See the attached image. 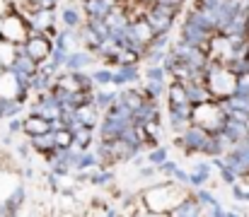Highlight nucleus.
Listing matches in <instances>:
<instances>
[{
	"mask_svg": "<svg viewBox=\"0 0 249 217\" xmlns=\"http://www.w3.org/2000/svg\"><path fill=\"white\" fill-rule=\"evenodd\" d=\"M29 53H32L34 58H44V56L49 53V44L41 41V39H34V41L29 44Z\"/></svg>",
	"mask_w": 249,
	"mask_h": 217,
	"instance_id": "nucleus-1",
	"label": "nucleus"
},
{
	"mask_svg": "<svg viewBox=\"0 0 249 217\" xmlns=\"http://www.w3.org/2000/svg\"><path fill=\"white\" fill-rule=\"evenodd\" d=\"M27 131H29V133H46V121L29 118V121H27Z\"/></svg>",
	"mask_w": 249,
	"mask_h": 217,
	"instance_id": "nucleus-2",
	"label": "nucleus"
},
{
	"mask_svg": "<svg viewBox=\"0 0 249 217\" xmlns=\"http://www.w3.org/2000/svg\"><path fill=\"white\" fill-rule=\"evenodd\" d=\"M68 140H71V135H68V133H63V135H58V143H61V145H68Z\"/></svg>",
	"mask_w": 249,
	"mask_h": 217,
	"instance_id": "nucleus-3",
	"label": "nucleus"
}]
</instances>
